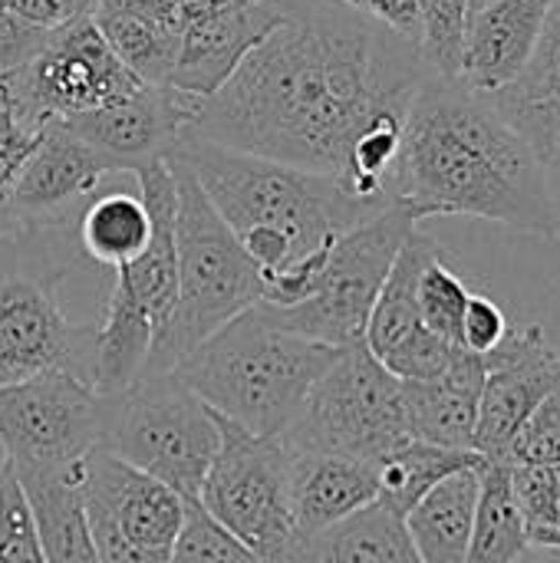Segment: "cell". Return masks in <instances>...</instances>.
<instances>
[{
    "instance_id": "obj_39",
    "label": "cell",
    "mask_w": 560,
    "mask_h": 563,
    "mask_svg": "<svg viewBox=\"0 0 560 563\" xmlns=\"http://www.w3.org/2000/svg\"><path fill=\"white\" fill-rule=\"evenodd\" d=\"M356 13H363L366 20L393 30L396 36L409 40L419 46V7L416 0H337Z\"/></svg>"
},
{
    "instance_id": "obj_45",
    "label": "cell",
    "mask_w": 560,
    "mask_h": 563,
    "mask_svg": "<svg viewBox=\"0 0 560 563\" xmlns=\"http://www.w3.org/2000/svg\"><path fill=\"white\" fill-rule=\"evenodd\" d=\"M26 221H20L10 208H0V241L7 238V234H13L17 228H23Z\"/></svg>"
},
{
    "instance_id": "obj_12",
    "label": "cell",
    "mask_w": 560,
    "mask_h": 563,
    "mask_svg": "<svg viewBox=\"0 0 560 563\" xmlns=\"http://www.w3.org/2000/svg\"><path fill=\"white\" fill-rule=\"evenodd\" d=\"M221 422V449L205 475L198 505L248 551L267 563H287L297 544L290 452L281 439H257Z\"/></svg>"
},
{
    "instance_id": "obj_6",
    "label": "cell",
    "mask_w": 560,
    "mask_h": 563,
    "mask_svg": "<svg viewBox=\"0 0 560 563\" xmlns=\"http://www.w3.org/2000/svg\"><path fill=\"white\" fill-rule=\"evenodd\" d=\"M175 178V261L178 297L165 340L152 353L142 376L172 373L195 346L224 323L257 307L264 280L231 228L205 198L198 178L178 155H165Z\"/></svg>"
},
{
    "instance_id": "obj_43",
    "label": "cell",
    "mask_w": 560,
    "mask_h": 563,
    "mask_svg": "<svg viewBox=\"0 0 560 563\" xmlns=\"http://www.w3.org/2000/svg\"><path fill=\"white\" fill-rule=\"evenodd\" d=\"M234 3H238V0H178V20L188 23V20H198V16L228 10V7H234Z\"/></svg>"
},
{
    "instance_id": "obj_42",
    "label": "cell",
    "mask_w": 560,
    "mask_h": 563,
    "mask_svg": "<svg viewBox=\"0 0 560 563\" xmlns=\"http://www.w3.org/2000/svg\"><path fill=\"white\" fill-rule=\"evenodd\" d=\"M96 10H122V13H139V16H152V20H165V23L182 26L178 0H102Z\"/></svg>"
},
{
    "instance_id": "obj_48",
    "label": "cell",
    "mask_w": 560,
    "mask_h": 563,
    "mask_svg": "<svg viewBox=\"0 0 560 563\" xmlns=\"http://www.w3.org/2000/svg\"><path fill=\"white\" fill-rule=\"evenodd\" d=\"M7 7H10V0H0V10L7 13Z\"/></svg>"
},
{
    "instance_id": "obj_40",
    "label": "cell",
    "mask_w": 560,
    "mask_h": 563,
    "mask_svg": "<svg viewBox=\"0 0 560 563\" xmlns=\"http://www.w3.org/2000/svg\"><path fill=\"white\" fill-rule=\"evenodd\" d=\"M10 16L36 30H56L76 16L89 13V0H10Z\"/></svg>"
},
{
    "instance_id": "obj_19",
    "label": "cell",
    "mask_w": 560,
    "mask_h": 563,
    "mask_svg": "<svg viewBox=\"0 0 560 563\" xmlns=\"http://www.w3.org/2000/svg\"><path fill=\"white\" fill-rule=\"evenodd\" d=\"M112 168L66 125L50 122L26 158L7 208L20 221H56L89 198Z\"/></svg>"
},
{
    "instance_id": "obj_15",
    "label": "cell",
    "mask_w": 560,
    "mask_h": 563,
    "mask_svg": "<svg viewBox=\"0 0 560 563\" xmlns=\"http://www.w3.org/2000/svg\"><path fill=\"white\" fill-rule=\"evenodd\" d=\"M442 251L439 241L429 234L413 231L376 297V307L370 313L363 343L366 350L403 383L409 379H432L449 369V363L459 356L462 346L436 336L426 330L419 317V277L429 261H436Z\"/></svg>"
},
{
    "instance_id": "obj_34",
    "label": "cell",
    "mask_w": 560,
    "mask_h": 563,
    "mask_svg": "<svg viewBox=\"0 0 560 563\" xmlns=\"http://www.w3.org/2000/svg\"><path fill=\"white\" fill-rule=\"evenodd\" d=\"M168 563H267L231 538L198 501H185V525Z\"/></svg>"
},
{
    "instance_id": "obj_2",
    "label": "cell",
    "mask_w": 560,
    "mask_h": 563,
    "mask_svg": "<svg viewBox=\"0 0 560 563\" xmlns=\"http://www.w3.org/2000/svg\"><path fill=\"white\" fill-rule=\"evenodd\" d=\"M551 165L462 79L426 76L403 129L389 195L416 221L465 214L512 231L560 238Z\"/></svg>"
},
{
    "instance_id": "obj_32",
    "label": "cell",
    "mask_w": 560,
    "mask_h": 563,
    "mask_svg": "<svg viewBox=\"0 0 560 563\" xmlns=\"http://www.w3.org/2000/svg\"><path fill=\"white\" fill-rule=\"evenodd\" d=\"M512 482L525 515L528 544L560 551V465H512Z\"/></svg>"
},
{
    "instance_id": "obj_24",
    "label": "cell",
    "mask_w": 560,
    "mask_h": 563,
    "mask_svg": "<svg viewBox=\"0 0 560 563\" xmlns=\"http://www.w3.org/2000/svg\"><path fill=\"white\" fill-rule=\"evenodd\" d=\"M287 563H422L406 518L383 501L360 508L356 515L330 525L294 544Z\"/></svg>"
},
{
    "instance_id": "obj_5",
    "label": "cell",
    "mask_w": 560,
    "mask_h": 563,
    "mask_svg": "<svg viewBox=\"0 0 560 563\" xmlns=\"http://www.w3.org/2000/svg\"><path fill=\"white\" fill-rule=\"evenodd\" d=\"M76 254V214L26 221L0 241V386L43 373L92 383L96 327L73 323L59 303Z\"/></svg>"
},
{
    "instance_id": "obj_18",
    "label": "cell",
    "mask_w": 560,
    "mask_h": 563,
    "mask_svg": "<svg viewBox=\"0 0 560 563\" xmlns=\"http://www.w3.org/2000/svg\"><path fill=\"white\" fill-rule=\"evenodd\" d=\"M284 13L287 0H238L228 10L182 23L168 86L205 102L234 76L244 56L284 20Z\"/></svg>"
},
{
    "instance_id": "obj_8",
    "label": "cell",
    "mask_w": 560,
    "mask_h": 563,
    "mask_svg": "<svg viewBox=\"0 0 560 563\" xmlns=\"http://www.w3.org/2000/svg\"><path fill=\"white\" fill-rule=\"evenodd\" d=\"M102 449L178 498L198 501L221 449V422L178 373H152L139 376L125 393L106 396Z\"/></svg>"
},
{
    "instance_id": "obj_28",
    "label": "cell",
    "mask_w": 560,
    "mask_h": 563,
    "mask_svg": "<svg viewBox=\"0 0 560 563\" xmlns=\"http://www.w3.org/2000/svg\"><path fill=\"white\" fill-rule=\"evenodd\" d=\"M528 528L508 462H482L479 505L465 563H512L528 551Z\"/></svg>"
},
{
    "instance_id": "obj_33",
    "label": "cell",
    "mask_w": 560,
    "mask_h": 563,
    "mask_svg": "<svg viewBox=\"0 0 560 563\" xmlns=\"http://www.w3.org/2000/svg\"><path fill=\"white\" fill-rule=\"evenodd\" d=\"M469 297H472V290L449 267L446 254H439L436 261L426 264V271L419 277V317H422L426 330H432L436 336L459 346V330H462V313H465Z\"/></svg>"
},
{
    "instance_id": "obj_13",
    "label": "cell",
    "mask_w": 560,
    "mask_h": 563,
    "mask_svg": "<svg viewBox=\"0 0 560 563\" xmlns=\"http://www.w3.org/2000/svg\"><path fill=\"white\" fill-rule=\"evenodd\" d=\"M106 435V396L73 373L0 386V449L17 475L79 465Z\"/></svg>"
},
{
    "instance_id": "obj_41",
    "label": "cell",
    "mask_w": 560,
    "mask_h": 563,
    "mask_svg": "<svg viewBox=\"0 0 560 563\" xmlns=\"http://www.w3.org/2000/svg\"><path fill=\"white\" fill-rule=\"evenodd\" d=\"M46 33L50 30L26 26L17 16H10V13L0 10V73H7V69L20 66L23 59H30L43 46Z\"/></svg>"
},
{
    "instance_id": "obj_4",
    "label": "cell",
    "mask_w": 560,
    "mask_h": 563,
    "mask_svg": "<svg viewBox=\"0 0 560 563\" xmlns=\"http://www.w3.org/2000/svg\"><path fill=\"white\" fill-rule=\"evenodd\" d=\"M337 356V346L284 330L257 303L195 346L172 373L224 422L257 439H281Z\"/></svg>"
},
{
    "instance_id": "obj_22",
    "label": "cell",
    "mask_w": 560,
    "mask_h": 563,
    "mask_svg": "<svg viewBox=\"0 0 560 563\" xmlns=\"http://www.w3.org/2000/svg\"><path fill=\"white\" fill-rule=\"evenodd\" d=\"M502 119L548 162L560 168V0H554L541 40L521 76L488 96Z\"/></svg>"
},
{
    "instance_id": "obj_20",
    "label": "cell",
    "mask_w": 560,
    "mask_h": 563,
    "mask_svg": "<svg viewBox=\"0 0 560 563\" xmlns=\"http://www.w3.org/2000/svg\"><path fill=\"white\" fill-rule=\"evenodd\" d=\"M551 7L554 0H495L475 10L465 26L459 79L482 96L512 86L541 40Z\"/></svg>"
},
{
    "instance_id": "obj_3",
    "label": "cell",
    "mask_w": 560,
    "mask_h": 563,
    "mask_svg": "<svg viewBox=\"0 0 560 563\" xmlns=\"http://www.w3.org/2000/svg\"><path fill=\"white\" fill-rule=\"evenodd\" d=\"M178 155L231 228L264 280V307H294L314 294L333 241L386 205H366L340 178L284 162L182 139Z\"/></svg>"
},
{
    "instance_id": "obj_23",
    "label": "cell",
    "mask_w": 560,
    "mask_h": 563,
    "mask_svg": "<svg viewBox=\"0 0 560 563\" xmlns=\"http://www.w3.org/2000/svg\"><path fill=\"white\" fill-rule=\"evenodd\" d=\"M290 452V449H287ZM290 495L297 541L327 531L380 498L376 468L340 455L290 452Z\"/></svg>"
},
{
    "instance_id": "obj_37",
    "label": "cell",
    "mask_w": 560,
    "mask_h": 563,
    "mask_svg": "<svg viewBox=\"0 0 560 563\" xmlns=\"http://www.w3.org/2000/svg\"><path fill=\"white\" fill-rule=\"evenodd\" d=\"M508 333H512V327H508L505 310L492 297L472 294L469 303H465V313H462L459 346L475 353V356H488V353H495L505 343Z\"/></svg>"
},
{
    "instance_id": "obj_49",
    "label": "cell",
    "mask_w": 560,
    "mask_h": 563,
    "mask_svg": "<svg viewBox=\"0 0 560 563\" xmlns=\"http://www.w3.org/2000/svg\"><path fill=\"white\" fill-rule=\"evenodd\" d=\"M3 462H7V455H3V449H0V468H3Z\"/></svg>"
},
{
    "instance_id": "obj_35",
    "label": "cell",
    "mask_w": 560,
    "mask_h": 563,
    "mask_svg": "<svg viewBox=\"0 0 560 563\" xmlns=\"http://www.w3.org/2000/svg\"><path fill=\"white\" fill-rule=\"evenodd\" d=\"M0 563H50L10 462L0 468Z\"/></svg>"
},
{
    "instance_id": "obj_44",
    "label": "cell",
    "mask_w": 560,
    "mask_h": 563,
    "mask_svg": "<svg viewBox=\"0 0 560 563\" xmlns=\"http://www.w3.org/2000/svg\"><path fill=\"white\" fill-rule=\"evenodd\" d=\"M512 563H560V551H541V548H528L518 561Z\"/></svg>"
},
{
    "instance_id": "obj_21",
    "label": "cell",
    "mask_w": 560,
    "mask_h": 563,
    "mask_svg": "<svg viewBox=\"0 0 560 563\" xmlns=\"http://www.w3.org/2000/svg\"><path fill=\"white\" fill-rule=\"evenodd\" d=\"M485 386V356L459 350L446 373L432 379H409L403 383L406 402V429L409 439L452 449V452H475V422H479V399Z\"/></svg>"
},
{
    "instance_id": "obj_10",
    "label": "cell",
    "mask_w": 560,
    "mask_h": 563,
    "mask_svg": "<svg viewBox=\"0 0 560 563\" xmlns=\"http://www.w3.org/2000/svg\"><path fill=\"white\" fill-rule=\"evenodd\" d=\"M416 218L399 201L343 231L314 284V294L294 307H264L284 330L317 340L323 346L363 343L376 297L406 244L416 231Z\"/></svg>"
},
{
    "instance_id": "obj_47",
    "label": "cell",
    "mask_w": 560,
    "mask_h": 563,
    "mask_svg": "<svg viewBox=\"0 0 560 563\" xmlns=\"http://www.w3.org/2000/svg\"><path fill=\"white\" fill-rule=\"evenodd\" d=\"M99 3H102V0H89V13H92V10H96Z\"/></svg>"
},
{
    "instance_id": "obj_14",
    "label": "cell",
    "mask_w": 560,
    "mask_h": 563,
    "mask_svg": "<svg viewBox=\"0 0 560 563\" xmlns=\"http://www.w3.org/2000/svg\"><path fill=\"white\" fill-rule=\"evenodd\" d=\"M79 498L99 563H168L185 525V498L109 449L79 462Z\"/></svg>"
},
{
    "instance_id": "obj_27",
    "label": "cell",
    "mask_w": 560,
    "mask_h": 563,
    "mask_svg": "<svg viewBox=\"0 0 560 563\" xmlns=\"http://www.w3.org/2000/svg\"><path fill=\"white\" fill-rule=\"evenodd\" d=\"M152 238V214L142 191L112 188L96 195L76 211L79 251L102 267H125L135 261Z\"/></svg>"
},
{
    "instance_id": "obj_11",
    "label": "cell",
    "mask_w": 560,
    "mask_h": 563,
    "mask_svg": "<svg viewBox=\"0 0 560 563\" xmlns=\"http://www.w3.org/2000/svg\"><path fill=\"white\" fill-rule=\"evenodd\" d=\"M139 89L145 82L119 63L92 13L50 30L30 59L0 73V106L30 129L83 115Z\"/></svg>"
},
{
    "instance_id": "obj_1",
    "label": "cell",
    "mask_w": 560,
    "mask_h": 563,
    "mask_svg": "<svg viewBox=\"0 0 560 563\" xmlns=\"http://www.w3.org/2000/svg\"><path fill=\"white\" fill-rule=\"evenodd\" d=\"M426 76L419 46L363 13L287 0L185 135L343 181L356 139L383 115H406Z\"/></svg>"
},
{
    "instance_id": "obj_7",
    "label": "cell",
    "mask_w": 560,
    "mask_h": 563,
    "mask_svg": "<svg viewBox=\"0 0 560 563\" xmlns=\"http://www.w3.org/2000/svg\"><path fill=\"white\" fill-rule=\"evenodd\" d=\"M139 191L152 214V238L145 251L116 271L102 323H96V373L99 396L125 393L149 366L165 340L178 297L175 261V178L165 158L135 172Z\"/></svg>"
},
{
    "instance_id": "obj_36",
    "label": "cell",
    "mask_w": 560,
    "mask_h": 563,
    "mask_svg": "<svg viewBox=\"0 0 560 563\" xmlns=\"http://www.w3.org/2000/svg\"><path fill=\"white\" fill-rule=\"evenodd\" d=\"M505 462L508 465H541V468L560 465V386L518 429Z\"/></svg>"
},
{
    "instance_id": "obj_26",
    "label": "cell",
    "mask_w": 560,
    "mask_h": 563,
    "mask_svg": "<svg viewBox=\"0 0 560 563\" xmlns=\"http://www.w3.org/2000/svg\"><path fill=\"white\" fill-rule=\"evenodd\" d=\"M17 475V472H13ZM50 563H99L79 498V465L17 475Z\"/></svg>"
},
{
    "instance_id": "obj_38",
    "label": "cell",
    "mask_w": 560,
    "mask_h": 563,
    "mask_svg": "<svg viewBox=\"0 0 560 563\" xmlns=\"http://www.w3.org/2000/svg\"><path fill=\"white\" fill-rule=\"evenodd\" d=\"M40 135H43V129H30L7 106H0V208H7L10 191H13L26 158L33 155Z\"/></svg>"
},
{
    "instance_id": "obj_25",
    "label": "cell",
    "mask_w": 560,
    "mask_h": 563,
    "mask_svg": "<svg viewBox=\"0 0 560 563\" xmlns=\"http://www.w3.org/2000/svg\"><path fill=\"white\" fill-rule=\"evenodd\" d=\"M482 462L449 475L409 508L406 531L422 563H465L469 558Z\"/></svg>"
},
{
    "instance_id": "obj_46",
    "label": "cell",
    "mask_w": 560,
    "mask_h": 563,
    "mask_svg": "<svg viewBox=\"0 0 560 563\" xmlns=\"http://www.w3.org/2000/svg\"><path fill=\"white\" fill-rule=\"evenodd\" d=\"M488 3H495V0H469V16H472L475 10H482V7H488Z\"/></svg>"
},
{
    "instance_id": "obj_31",
    "label": "cell",
    "mask_w": 560,
    "mask_h": 563,
    "mask_svg": "<svg viewBox=\"0 0 560 563\" xmlns=\"http://www.w3.org/2000/svg\"><path fill=\"white\" fill-rule=\"evenodd\" d=\"M419 7V56L439 79H459L469 0H416Z\"/></svg>"
},
{
    "instance_id": "obj_29",
    "label": "cell",
    "mask_w": 560,
    "mask_h": 563,
    "mask_svg": "<svg viewBox=\"0 0 560 563\" xmlns=\"http://www.w3.org/2000/svg\"><path fill=\"white\" fill-rule=\"evenodd\" d=\"M92 20L129 73H135L145 86H168L182 26L122 10H92Z\"/></svg>"
},
{
    "instance_id": "obj_30",
    "label": "cell",
    "mask_w": 560,
    "mask_h": 563,
    "mask_svg": "<svg viewBox=\"0 0 560 563\" xmlns=\"http://www.w3.org/2000/svg\"><path fill=\"white\" fill-rule=\"evenodd\" d=\"M482 462L479 452H452V449H439V445H426L409 439L406 445H399L396 452H389L383 462H376V488L383 505H389L393 511H399L403 518L409 515V508L432 492L439 482H446L449 475L462 472V468H475Z\"/></svg>"
},
{
    "instance_id": "obj_17",
    "label": "cell",
    "mask_w": 560,
    "mask_h": 563,
    "mask_svg": "<svg viewBox=\"0 0 560 563\" xmlns=\"http://www.w3.org/2000/svg\"><path fill=\"white\" fill-rule=\"evenodd\" d=\"M198 99L172 86H145L125 99L106 102L66 122L112 172H139L165 158L195 122Z\"/></svg>"
},
{
    "instance_id": "obj_9",
    "label": "cell",
    "mask_w": 560,
    "mask_h": 563,
    "mask_svg": "<svg viewBox=\"0 0 560 563\" xmlns=\"http://www.w3.org/2000/svg\"><path fill=\"white\" fill-rule=\"evenodd\" d=\"M290 452L383 462L409 442L403 379H396L366 343L343 346L330 369L310 386L297 419L281 435Z\"/></svg>"
},
{
    "instance_id": "obj_16",
    "label": "cell",
    "mask_w": 560,
    "mask_h": 563,
    "mask_svg": "<svg viewBox=\"0 0 560 563\" xmlns=\"http://www.w3.org/2000/svg\"><path fill=\"white\" fill-rule=\"evenodd\" d=\"M560 386V353L541 327H525L485 356V386L472 449L488 462H505L518 429Z\"/></svg>"
}]
</instances>
